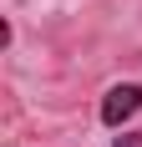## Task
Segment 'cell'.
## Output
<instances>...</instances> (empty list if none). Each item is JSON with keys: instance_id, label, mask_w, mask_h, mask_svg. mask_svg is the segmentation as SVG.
Masks as SVG:
<instances>
[{"instance_id": "obj_2", "label": "cell", "mask_w": 142, "mask_h": 147, "mask_svg": "<svg viewBox=\"0 0 142 147\" xmlns=\"http://www.w3.org/2000/svg\"><path fill=\"white\" fill-rule=\"evenodd\" d=\"M112 147H142V137H132V132H127V137H117Z\"/></svg>"}, {"instance_id": "obj_1", "label": "cell", "mask_w": 142, "mask_h": 147, "mask_svg": "<svg viewBox=\"0 0 142 147\" xmlns=\"http://www.w3.org/2000/svg\"><path fill=\"white\" fill-rule=\"evenodd\" d=\"M137 112H142V86L137 81H122V86H112L101 96V122H107V127H122V122L137 117Z\"/></svg>"}]
</instances>
